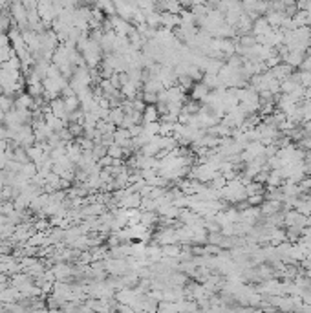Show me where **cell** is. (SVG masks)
<instances>
[{"label":"cell","instance_id":"2","mask_svg":"<svg viewBox=\"0 0 311 313\" xmlns=\"http://www.w3.org/2000/svg\"><path fill=\"white\" fill-rule=\"evenodd\" d=\"M210 88L203 83V81H200V83H196V84H192V97L190 99H196V101L203 103L205 101V97L209 95Z\"/></svg>","mask_w":311,"mask_h":313},{"label":"cell","instance_id":"1","mask_svg":"<svg viewBox=\"0 0 311 313\" xmlns=\"http://www.w3.org/2000/svg\"><path fill=\"white\" fill-rule=\"evenodd\" d=\"M268 72L271 73L275 79L284 81V79H288L291 73H293V68H291L290 64H286V63H278V64L268 68Z\"/></svg>","mask_w":311,"mask_h":313}]
</instances>
